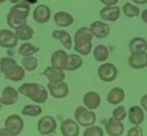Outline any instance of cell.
<instances>
[{"mask_svg": "<svg viewBox=\"0 0 147 136\" xmlns=\"http://www.w3.org/2000/svg\"><path fill=\"white\" fill-rule=\"evenodd\" d=\"M4 126L7 130L17 136L23 131L25 123H24L23 118L19 114H11L6 118Z\"/></svg>", "mask_w": 147, "mask_h": 136, "instance_id": "cell-7", "label": "cell"}, {"mask_svg": "<svg viewBox=\"0 0 147 136\" xmlns=\"http://www.w3.org/2000/svg\"><path fill=\"white\" fill-rule=\"evenodd\" d=\"M42 75L46 76L47 79L49 80V83H60L63 82L66 77L65 73L62 70H59L54 67H47V68L42 71Z\"/></svg>", "mask_w": 147, "mask_h": 136, "instance_id": "cell-11", "label": "cell"}, {"mask_svg": "<svg viewBox=\"0 0 147 136\" xmlns=\"http://www.w3.org/2000/svg\"><path fill=\"white\" fill-rule=\"evenodd\" d=\"M100 18L106 22H115L120 18L121 15V9L117 6L112 7H104L99 12Z\"/></svg>", "mask_w": 147, "mask_h": 136, "instance_id": "cell-17", "label": "cell"}, {"mask_svg": "<svg viewBox=\"0 0 147 136\" xmlns=\"http://www.w3.org/2000/svg\"><path fill=\"white\" fill-rule=\"evenodd\" d=\"M0 136H16V135H14L13 133H11L10 131L7 130L5 127H3L0 129Z\"/></svg>", "mask_w": 147, "mask_h": 136, "instance_id": "cell-38", "label": "cell"}, {"mask_svg": "<svg viewBox=\"0 0 147 136\" xmlns=\"http://www.w3.org/2000/svg\"><path fill=\"white\" fill-rule=\"evenodd\" d=\"M89 30L92 35L97 38H105L110 34V27L101 21H95L92 23Z\"/></svg>", "mask_w": 147, "mask_h": 136, "instance_id": "cell-14", "label": "cell"}, {"mask_svg": "<svg viewBox=\"0 0 147 136\" xmlns=\"http://www.w3.org/2000/svg\"><path fill=\"white\" fill-rule=\"evenodd\" d=\"M4 2V0H0V3H3Z\"/></svg>", "mask_w": 147, "mask_h": 136, "instance_id": "cell-42", "label": "cell"}, {"mask_svg": "<svg viewBox=\"0 0 147 136\" xmlns=\"http://www.w3.org/2000/svg\"><path fill=\"white\" fill-rule=\"evenodd\" d=\"M0 71L6 78L12 81H20L25 77V70L22 66L18 65L13 58L3 57L0 59Z\"/></svg>", "mask_w": 147, "mask_h": 136, "instance_id": "cell-3", "label": "cell"}, {"mask_svg": "<svg viewBox=\"0 0 147 136\" xmlns=\"http://www.w3.org/2000/svg\"><path fill=\"white\" fill-rule=\"evenodd\" d=\"M30 6L27 1L18 2L9 11L7 15V23L9 27L17 30L22 26L27 25V19L30 14Z\"/></svg>", "mask_w": 147, "mask_h": 136, "instance_id": "cell-1", "label": "cell"}, {"mask_svg": "<svg viewBox=\"0 0 147 136\" xmlns=\"http://www.w3.org/2000/svg\"><path fill=\"white\" fill-rule=\"evenodd\" d=\"M141 19L143 20L144 23L147 24V9H145V10L141 13Z\"/></svg>", "mask_w": 147, "mask_h": 136, "instance_id": "cell-39", "label": "cell"}, {"mask_svg": "<svg viewBox=\"0 0 147 136\" xmlns=\"http://www.w3.org/2000/svg\"><path fill=\"white\" fill-rule=\"evenodd\" d=\"M54 22L58 27L62 28H67L69 26L73 25L74 23V18L70 13L65 11H59L55 13L54 15Z\"/></svg>", "mask_w": 147, "mask_h": 136, "instance_id": "cell-21", "label": "cell"}, {"mask_svg": "<svg viewBox=\"0 0 147 136\" xmlns=\"http://www.w3.org/2000/svg\"><path fill=\"white\" fill-rule=\"evenodd\" d=\"M1 99L3 105L11 106L18 102L19 100V92L13 86H7L3 89L1 95Z\"/></svg>", "mask_w": 147, "mask_h": 136, "instance_id": "cell-18", "label": "cell"}, {"mask_svg": "<svg viewBox=\"0 0 147 136\" xmlns=\"http://www.w3.org/2000/svg\"><path fill=\"white\" fill-rule=\"evenodd\" d=\"M118 0H102L101 3L104 4L106 7H112L113 5L117 4Z\"/></svg>", "mask_w": 147, "mask_h": 136, "instance_id": "cell-36", "label": "cell"}, {"mask_svg": "<svg viewBox=\"0 0 147 136\" xmlns=\"http://www.w3.org/2000/svg\"><path fill=\"white\" fill-rule=\"evenodd\" d=\"M123 12L129 18H134V17L139 16V9L138 7L131 4L130 2H127L123 5Z\"/></svg>", "mask_w": 147, "mask_h": 136, "instance_id": "cell-31", "label": "cell"}, {"mask_svg": "<svg viewBox=\"0 0 147 136\" xmlns=\"http://www.w3.org/2000/svg\"><path fill=\"white\" fill-rule=\"evenodd\" d=\"M52 36H53V38H55V39L59 40L66 49L72 48L73 46L72 37H71L69 32H67L66 30H54V32H52Z\"/></svg>", "mask_w": 147, "mask_h": 136, "instance_id": "cell-25", "label": "cell"}, {"mask_svg": "<svg viewBox=\"0 0 147 136\" xmlns=\"http://www.w3.org/2000/svg\"><path fill=\"white\" fill-rule=\"evenodd\" d=\"M127 136H143V130L139 125L129 128Z\"/></svg>", "mask_w": 147, "mask_h": 136, "instance_id": "cell-35", "label": "cell"}, {"mask_svg": "<svg viewBox=\"0 0 147 136\" xmlns=\"http://www.w3.org/2000/svg\"><path fill=\"white\" fill-rule=\"evenodd\" d=\"M129 51L132 54H140L145 53L147 49V42L144 38L141 37H134L129 41Z\"/></svg>", "mask_w": 147, "mask_h": 136, "instance_id": "cell-20", "label": "cell"}, {"mask_svg": "<svg viewBox=\"0 0 147 136\" xmlns=\"http://www.w3.org/2000/svg\"><path fill=\"white\" fill-rule=\"evenodd\" d=\"M2 106H3V102H2V99H1V97H0V110L2 109Z\"/></svg>", "mask_w": 147, "mask_h": 136, "instance_id": "cell-41", "label": "cell"}, {"mask_svg": "<svg viewBox=\"0 0 147 136\" xmlns=\"http://www.w3.org/2000/svg\"><path fill=\"white\" fill-rule=\"evenodd\" d=\"M47 89L55 99H63L69 94L68 84L64 81L60 83H48Z\"/></svg>", "mask_w": 147, "mask_h": 136, "instance_id": "cell-9", "label": "cell"}, {"mask_svg": "<svg viewBox=\"0 0 147 136\" xmlns=\"http://www.w3.org/2000/svg\"><path fill=\"white\" fill-rule=\"evenodd\" d=\"M100 103H101V98L97 92L89 91L84 96V104L85 108L88 109L89 111L96 110L100 106Z\"/></svg>", "mask_w": 147, "mask_h": 136, "instance_id": "cell-19", "label": "cell"}, {"mask_svg": "<svg viewBox=\"0 0 147 136\" xmlns=\"http://www.w3.org/2000/svg\"><path fill=\"white\" fill-rule=\"evenodd\" d=\"M22 65L24 70L28 71H34L37 68V59L35 57H27V58H23Z\"/></svg>", "mask_w": 147, "mask_h": 136, "instance_id": "cell-32", "label": "cell"}, {"mask_svg": "<svg viewBox=\"0 0 147 136\" xmlns=\"http://www.w3.org/2000/svg\"><path fill=\"white\" fill-rule=\"evenodd\" d=\"M146 56H147V53H146Z\"/></svg>", "mask_w": 147, "mask_h": 136, "instance_id": "cell-44", "label": "cell"}, {"mask_svg": "<svg viewBox=\"0 0 147 136\" xmlns=\"http://www.w3.org/2000/svg\"><path fill=\"white\" fill-rule=\"evenodd\" d=\"M51 16V10L47 5L44 4H40V5L36 6L34 10L32 13V17H34V20L35 23L37 24H45L49 21Z\"/></svg>", "mask_w": 147, "mask_h": 136, "instance_id": "cell-10", "label": "cell"}, {"mask_svg": "<svg viewBox=\"0 0 147 136\" xmlns=\"http://www.w3.org/2000/svg\"><path fill=\"white\" fill-rule=\"evenodd\" d=\"M17 43L18 39L15 32L9 30H0V46L3 48H14Z\"/></svg>", "mask_w": 147, "mask_h": 136, "instance_id": "cell-12", "label": "cell"}, {"mask_svg": "<svg viewBox=\"0 0 147 136\" xmlns=\"http://www.w3.org/2000/svg\"><path fill=\"white\" fill-rule=\"evenodd\" d=\"M16 37L18 40H30L34 36V30L28 25L22 26L19 28H17L15 32Z\"/></svg>", "mask_w": 147, "mask_h": 136, "instance_id": "cell-28", "label": "cell"}, {"mask_svg": "<svg viewBox=\"0 0 147 136\" xmlns=\"http://www.w3.org/2000/svg\"><path fill=\"white\" fill-rule=\"evenodd\" d=\"M140 103H141L142 108L144 109V111H146V112H147V94L143 95V96L141 97Z\"/></svg>", "mask_w": 147, "mask_h": 136, "instance_id": "cell-37", "label": "cell"}, {"mask_svg": "<svg viewBox=\"0 0 147 136\" xmlns=\"http://www.w3.org/2000/svg\"><path fill=\"white\" fill-rule=\"evenodd\" d=\"M57 128V123L55 118L50 116H45L41 118L37 123V130L41 135H50L55 132Z\"/></svg>", "mask_w": 147, "mask_h": 136, "instance_id": "cell-6", "label": "cell"}, {"mask_svg": "<svg viewBox=\"0 0 147 136\" xmlns=\"http://www.w3.org/2000/svg\"><path fill=\"white\" fill-rule=\"evenodd\" d=\"M92 38H93V35L88 28L82 27L79 28L75 33L74 48L79 54L87 56L92 50Z\"/></svg>", "mask_w": 147, "mask_h": 136, "instance_id": "cell-4", "label": "cell"}, {"mask_svg": "<svg viewBox=\"0 0 147 136\" xmlns=\"http://www.w3.org/2000/svg\"><path fill=\"white\" fill-rule=\"evenodd\" d=\"M105 130L110 136H121L124 133L125 127L122 121H118L111 118L106 121Z\"/></svg>", "mask_w": 147, "mask_h": 136, "instance_id": "cell-16", "label": "cell"}, {"mask_svg": "<svg viewBox=\"0 0 147 136\" xmlns=\"http://www.w3.org/2000/svg\"><path fill=\"white\" fill-rule=\"evenodd\" d=\"M84 136H104V131L100 126H89L84 129Z\"/></svg>", "mask_w": 147, "mask_h": 136, "instance_id": "cell-34", "label": "cell"}, {"mask_svg": "<svg viewBox=\"0 0 147 136\" xmlns=\"http://www.w3.org/2000/svg\"><path fill=\"white\" fill-rule=\"evenodd\" d=\"M18 92L38 104L45 103L48 99V92L46 88L35 82L24 83L19 87Z\"/></svg>", "mask_w": 147, "mask_h": 136, "instance_id": "cell-2", "label": "cell"}, {"mask_svg": "<svg viewBox=\"0 0 147 136\" xmlns=\"http://www.w3.org/2000/svg\"><path fill=\"white\" fill-rule=\"evenodd\" d=\"M129 65L132 69H143L147 67V56L146 53H140V54H132L129 58Z\"/></svg>", "mask_w": 147, "mask_h": 136, "instance_id": "cell-23", "label": "cell"}, {"mask_svg": "<svg viewBox=\"0 0 147 136\" xmlns=\"http://www.w3.org/2000/svg\"><path fill=\"white\" fill-rule=\"evenodd\" d=\"M39 51V48L36 46H34V44L30 43V42H25V43L21 44V46L19 47L18 52L21 56H23L24 58L27 57H32L34 56L35 53Z\"/></svg>", "mask_w": 147, "mask_h": 136, "instance_id": "cell-27", "label": "cell"}, {"mask_svg": "<svg viewBox=\"0 0 147 136\" xmlns=\"http://www.w3.org/2000/svg\"><path fill=\"white\" fill-rule=\"evenodd\" d=\"M125 95V91L120 87H114L109 91L107 95V101L111 105H118L124 101Z\"/></svg>", "mask_w": 147, "mask_h": 136, "instance_id": "cell-24", "label": "cell"}, {"mask_svg": "<svg viewBox=\"0 0 147 136\" xmlns=\"http://www.w3.org/2000/svg\"><path fill=\"white\" fill-rule=\"evenodd\" d=\"M21 113L27 116H38L42 113V108L39 105H26Z\"/></svg>", "mask_w": 147, "mask_h": 136, "instance_id": "cell-30", "label": "cell"}, {"mask_svg": "<svg viewBox=\"0 0 147 136\" xmlns=\"http://www.w3.org/2000/svg\"><path fill=\"white\" fill-rule=\"evenodd\" d=\"M82 63H84V60H82V57L77 54H71V55H69L68 63H67V66H66L65 70L69 71H77L82 66Z\"/></svg>", "mask_w": 147, "mask_h": 136, "instance_id": "cell-26", "label": "cell"}, {"mask_svg": "<svg viewBox=\"0 0 147 136\" xmlns=\"http://www.w3.org/2000/svg\"><path fill=\"white\" fill-rule=\"evenodd\" d=\"M134 2L136 4H145L147 3V0H134Z\"/></svg>", "mask_w": 147, "mask_h": 136, "instance_id": "cell-40", "label": "cell"}, {"mask_svg": "<svg viewBox=\"0 0 147 136\" xmlns=\"http://www.w3.org/2000/svg\"><path fill=\"white\" fill-rule=\"evenodd\" d=\"M127 111H125V108L124 106H118L116 109L113 110V113H112V116H113V118L118 121H124L127 116Z\"/></svg>", "mask_w": 147, "mask_h": 136, "instance_id": "cell-33", "label": "cell"}, {"mask_svg": "<svg viewBox=\"0 0 147 136\" xmlns=\"http://www.w3.org/2000/svg\"><path fill=\"white\" fill-rule=\"evenodd\" d=\"M69 55L64 50H57L51 56V66L64 71L67 66Z\"/></svg>", "mask_w": 147, "mask_h": 136, "instance_id": "cell-15", "label": "cell"}, {"mask_svg": "<svg viewBox=\"0 0 147 136\" xmlns=\"http://www.w3.org/2000/svg\"><path fill=\"white\" fill-rule=\"evenodd\" d=\"M61 133L62 136H79L80 134V126L77 121L73 120H65L61 123Z\"/></svg>", "mask_w": 147, "mask_h": 136, "instance_id": "cell-13", "label": "cell"}, {"mask_svg": "<svg viewBox=\"0 0 147 136\" xmlns=\"http://www.w3.org/2000/svg\"><path fill=\"white\" fill-rule=\"evenodd\" d=\"M118 75L117 68L114 64L105 63L98 68V76L101 80L105 82H111L116 79Z\"/></svg>", "mask_w": 147, "mask_h": 136, "instance_id": "cell-8", "label": "cell"}, {"mask_svg": "<svg viewBox=\"0 0 147 136\" xmlns=\"http://www.w3.org/2000/svg\"><path fill=\"white\" fill-rule=\"evenodd\" d=\"M129 121L134 125H140L144 121V113L142 109L138 106H134L129 110Z\"/></svg>", "mask_w": 147, "mask_h": 136, "instance_id": "cell-22", "label": "cell"}, {"mask_svg": "<svg viewBox=\"0 0 147 136\" xmlns=\"http://www.w3.org/2000/svg\"><path fill=\"white\" fill-rule=\"evenodd\" d=\"M75 118L77 123L80 126H92L96 121V114L94 112L89 111L85 107H78L75 111Z\"/></svg>", "mask_w": 147, "mask_h": 136, "instance_id": "cell-5", "label": "cell"}, {"mask_svg": "<svg viewBox=\"0 0 147 136\" xmlns=\"http://www.w3.org/2000/svg\"><path fill=\"white\" fill-rule=\"evenodd\" d=\"M46 136H54V135H46Z\"/></svg>", "mask_w": 147, "mask_h": 136, "instance_id": "cell-43", "label": "cell"}, {"mask_svg": "<svg viewBox=\"0 0 147 136\" xmlns=\"http://www.w3.org/2000/svg\"><path fill=\"white\" fill-rule=\"evenodd\" d=\"M93 58L97 62H105L109 58V50L105 45L99 44L93 50Z\"/></svg>", "mask_w": 147, "mask_h": 136, "instance_id": "cell-29", "label": "cell"}]
</instances>
